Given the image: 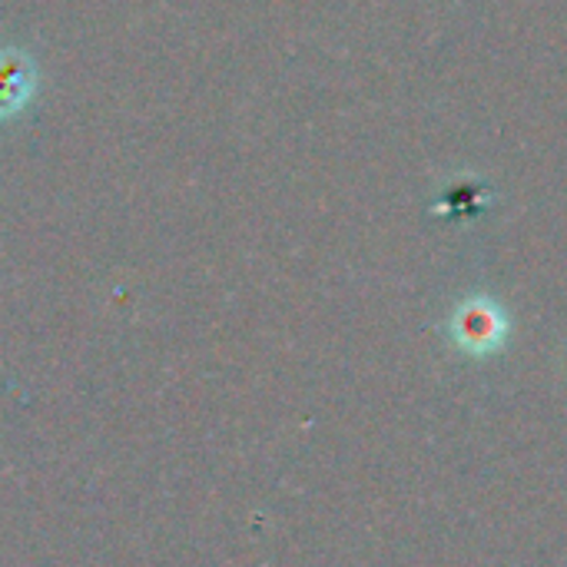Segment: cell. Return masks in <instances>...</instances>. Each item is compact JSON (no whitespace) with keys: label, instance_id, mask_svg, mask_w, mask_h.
<instances>
[{"label":"cell","instance_id":"cell-1","mask_svg":"<svg viewBox=\"0 0 567 567\" xmlns=\"http://www.w3.org/2000/svg\"><path fill=\"white\" fill-rule=\"evenodd\" d=\"M37 83V63L23 50H0V120L27 110Z\"/></svg>","mask_w":567,"mask_h":567}]
</instances>
